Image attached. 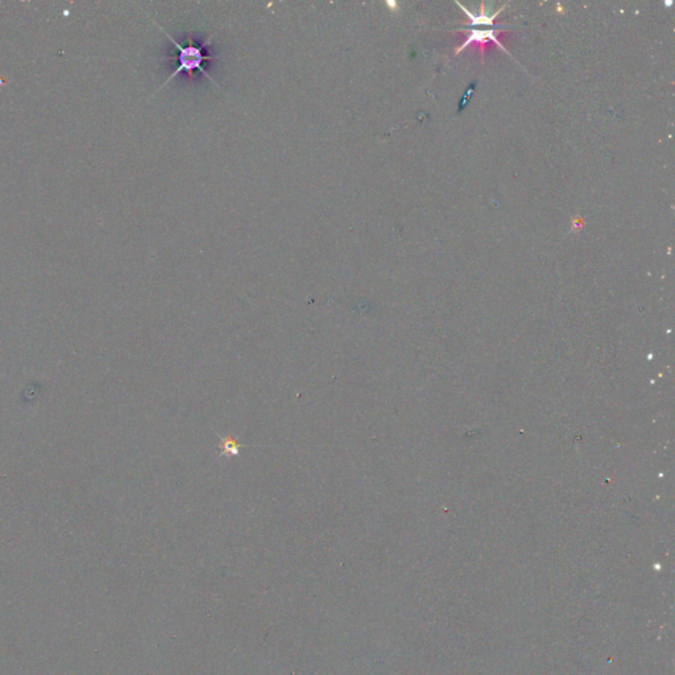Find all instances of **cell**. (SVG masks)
I'll use <instances>...</instances> for the list:
<instances>
[{
	"mask_svg": "<svg viewBox=\"0 0 675 675\" xmlns=\"http://www.w3.org/2000/svg\"><path fill=\"white\" fill-rule=\"evenodd\" d=\"M237 445L235 444V441H231V439L225 438L222 442V449L226 451V453H234L237 454L239 453V449H237Z\"/></svg>",
	"mask_w": 675,
	"mask_h": 675,
	"instance_id": "3",
	"label": "cell"
},
{
	"mask_svg": "<svg viewBox=\"0 0 675 675\" xmlns=\"http://www.w3.org/2000/svg\"><path fill=\"white\" fill-rule=\"evenodd\" d=\"M494 32L496 31H477V29H472L471 34H470L469 38H467L466 43L462 44L461 46H459L458 49H456V54L459 53V52L463 51L464 48H467V46L470 45V44L475 43H483L485 40H492L494 41V43L497 44V45L500 46V48L504 49V51H507V49L504 48V46L502 45V43H499L497 41L496 36H494Z\"/></svg>",
	"mask_w": 675,
	"mask_h": 675,
	"instance_id": "2",
	"label": "cell"
},
{
	"mask_svg": "<svg viewBox=\"0 0 675 675\" xmlns=\"http://www.w3.org/2000/svg\"><path fill=\"white\" fill-rule=\"evenodd\" d=\"M153 24H156V26L164 32V35L172 41L174 48H177V51H179V68H177V69L172 73V76L164 82L163 86L158 89V92L163 90L164 87L168 86L169 82L173 81V79L181 75V73H185V75H188L191 78L194 72H201V75L206 76L213 84H218L217 81H215V79L213 78L204 68L205 62L210 61V60H218L217 56H207V54H205V48L212 44L213 38L217 36L218 32L217 34L212 35L204 45L198 46L196 45V44L181 45V44H180L179 41L174 40L168 32L164 31L156 21H153Z\"/></svg>",
	"mask_w": 675,
	"mask_h": 675,
	"instance_id": "1",
	"label": "cell"
}]
</instances>
